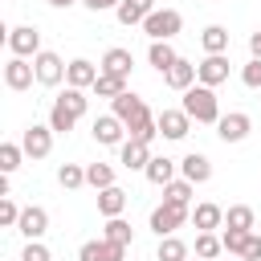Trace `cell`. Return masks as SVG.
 Returning a JSON list of instances; mask_svg holds the SVG:
<instances>
[{"mask_svg": "<svg viewBox=\"0 0 261 261\" xmlns=\"http://www.w3.org/2000/svg\"><path fill=\"white\" fill-rule=\"evenodd\" d=\"M200 45H204V53H228V29L224 24H208L200 33Z\"/></svg>", "mask_w": 261, "mask_h": 261, "instance_id": "cell-26", "label": "cell"}, {"mask_svg": "<svg viewBox=\"0 0 261 261\" xmlns=\"http://www.w3.org/2000/svg\"><path fill=\"white\" fill-rule=\"evenodd\" d=\"M147 61H151L159 73H167V69L179 61V53L171 49V41H151V49H147Z\"/></svg>", "mask_w": 261, "mask_h": 261, "instance_id": "cell-24", "label": "cell"}, {"mask_svg": "<svg viewBox=\"0 0 261 261\" xmlns=\"http://www.w3.org/2000/svg\"><path fill=\"white\" fill-rule=\"evenodd\" d=\"M57 184L69 188V192L82 188V184H86V167H77V163H61V167H57Z\"/></svg>", "mask_w": 261, "mask_h": 261, "instance_id": "cell-38", "label": "cell"}, {"mask_svg": "<svg viewBox=\"0 0 261 261\" xmlns=\"http://www.w3.org/2000/svg\"><path fill=\"white\" fill-rule=\"evenodd\" d=\"M102 237H106V241H114V245H130V241H135L130 224H126L122 216H106V228H102Z\"/></svg>", "mask_w": 261, "mask_h": 261, "instance_id": "cell-33", "label": "cell"}, {"mask_svg": "<svg viewBox=\"0 0 261 261\" xmlns=\"http://www.w3.org/2000/svg\"><path fill=\"white\" fill-rule=\"evenodd\" d=\"M33 65H37V82L41 86H61L65 82V65L69 61H61L57 53H49V49H41L37 57H33Z\"/></svg>", "mask_w": 261, "mask_h": 261, "instance_id": "cell-10", "label": "cell"}, {"mask_svg": "<svg viewBox=\"0 0 261 261\" xmlns=\"http://www.w3.org/2000/svg\"><path fill=\"white\" fill-rule=\"evenodd\" d=\"M73 122H77V114H73L69 106L53 102V110H49V126H53V135H69V130H73Z\"/></svg>", "mask_w": 261, "mask_h": 261, "instance_id": "cell-30", "label": "cell"}, {"mask_svg": "<svg viewBox=\"0 0 261 261\" xmlns=\"http://www.w3.org/2000/svg\"><path fill=\"white\" fill-rule=\"evenodd\" d=\"M16 220H20L16 200H12V196H0V224H4V228H16Z\"/></svg>", "mask_w": 261, "mask_h": 261, "instance_id": "cell-39", "label": "cell"}, {"mask_svg": "<svg viewBox=\"0 0 261 261\" xmlns=\"http://www.w3.org/2000/svg\"><path fill=\"white\" fill-rule=\"evenodd\" d=\"M20 147H24L29 159H45V155L53 151V126H49V122H45V126H41V122H29L24 135H20Z\"/></svg>", "mask_w": 261, "mask_h": 261, "instance_id": "cell-5", "label": "cell"}, {"mask_svg": "<svg viewBox=\"0 0 261 261\" xmlns=\"http://www.w3.org/2000/svg\"><path fill=\"white\" fill-rule=\"evenodd\" d=\"M16 232H20L24 241H41V237L49 232V212H45L41 204H29V208H20V220H16Z\"/></svg>", "mask_w": 261, "mask_h": 261, "instance_id": "cell-9", "label": "cell"}, {"mask_svg": "<svg viewBox=\"0 0 261 261\" xmlns=\"http://www.w3.org/2000/svg\"><path fill=\"white\" fill-rule=\"evenodd\" d=\"M98 73H102V65H94V61H86V57H73V61L65 65V86L90 90V86L98 82Z\"/></svg>", "mask_w": 261, "mask_h": 261, "instance_id": "cell-14", "label": "cell"}, {"mask_svg": "<svg viewBox=\"0 0 261 261\" xmlns=\"http://www.w3.org/2000/svg\"><path fill=\"white\" fill-rule=\"evenodd\" d=\"M8 49H12V57H37V53H41V33H37V24H16V29H8Z\"/></svg>", "mask_w": 261, "mask_h": 261, "instance_id": "cell-7", "label": "cell"}, {"mask_svg": "<svg viewBox=\"0 0 261 261\" xmlns=\"http://www.w3.org/2000/svg\"><path fill=\"white\" fill-rule=\"evenodd\" d=\"M196 82H204V86H224L228 82V53H204V61L196 65Z\"/></svg>", "mask_w": 261, "mask_h": 261, "instance_id": "cell-8", "label": "cell"}, {"mask_svg": "<svg viewBox=\"0 0 261 261\" xmlns=\"http://www.w3.org/2000/svg\"><path fill=\"white\" fill-rule=\"evenodd\" d=\"M249 130H253V118H249L245 110L220 114V122H216V135H220V143H241V139H249Z\"/></svg>", "mask_w": 261, "mask_h": 261, "instance_id": "cell-12", "label": "cell"}, {"mask_svg": "<svg viewBox=\"0 0 261 261\" xmlns=\"http://www.w3.org/2000/svg\"><path fill=\"white\" fill-rule=\"evenodd\" d=\"M118 163H122L126 171H147V163H151V143L126 139V143L118 147Z\"/></svg>", "mask_w": 261, "mask_h": 261, "instance_id": "cell-15", "label": "cell"}, {"mask_svg": "<svg viewBox=\"0 0 261 261\" xmlns=\"http://www.w3.org/2000/svg\"><path fill=\"white\" fill-rule=\"evenodd\" d=\"M241 261H245V257H241Z\"/></svg>", "mask_w": 261, "mask_h": 261, "instance_id": "cell-47", "label": "cell"}, {"mask_svg": "<svg viewBox=\"0 0 261 261\" xmlns=\"http://www.w3.org/2000/svg\"><path fill=\"white\" fill-rule=\"evenodd\" d=\"M192 220V208H179V204H159V208H151V232L155 237H171V232H179L184 224Z\"/></svg>", "mask_w": 261, "mask_h": 261, "instance_id": "cell-2", "label": "cell"}, {"mask_svg": "<svg viewBox=\"0 0 261 261\" xmlns=\"http://www.w3.org/2000/svg\"><path fill=\"white\" fill-rule=\"evenodd\" d=\"M241 257H245V261H261V237H257V232L249 237V245H245V253H241Z\"/></svg>", "mask_w": 261, "mask_h": 261, "instance_id": "cell-42", "label": "cell"}, {"mask_svg": "<svg viewBox=\"0 0 261 261\" xmlns=\"http://www.w3.org/2000/svg\"><path fill=\"white\" fill-rule=\"evenodd\" d=\"M126 257V245H114V241H86L77 249V261H122Z\"/></svg>", "mask_w": 261, "mask_h": 261, "instance_id": "cell-13", "label": "cell"}, {"mask_svg": "<svg viewBox=\"0 0 261 261\" xmlns=\"http://www.w3.org/2000/svg\"><path fill=\"white\" fill-rule=\"evenodd\" d=\"M45 4H53V8H69V4H77V0H45Z\"/></svg>", "mask_w": 261, "mask_h": 261, "instance_id": "cell-45", "label": "cell"}, {"mask_svg": "<svg viewBox=\"0 0 261 261\" xmlns=\"http://www.w3.org/2000/svg\"><path fill=\"white\" fill-rule=\"evenodd\" d=\"M126 135H130V139H139V143H155V135H159L155 114H151V110H147V114H139V118L126 126Z\"/></svg>", "mask_w": 261, "mask_h": 261, "instance_id": "cell-28", "label": "cell"}, {"mask_svg": "<svg viewBox=\"0 0 261 261\" xmlns=\"http://www.w3.org/2000/svg\"><path fill=\"white\" fill-rule=\"evenodd\" d=\"M188 245L171 232V237H159V249H155V261H188Z\"/></svg>", "mask_w": 261, "mask_h": 261, "instance_id": "cell-25", "label": "cell"}, {"mask_svg": "<svg viewBox=\"0 0 261 261\" xmlns=\"http://www.w3.org/2000/svg\"><path fill=\"white\" fill-rule=\"evenodd\" d=\"M179 171H184V179H192V184H208V179H212V159L200 155V151H188V155L179 159Z\"/></svg>", "mask_w": 261, "mask_h": 261, "instance_id": "cell-16", "label": "cell"}, {"mask_svg": "<svg viewBox=\"0 0 261 261\" xmlns=\"http://www.w3.org/2000/svg\"><path fill=\"white\" fill-rule=\"evenodd\" d=\"M192 224H196V232H216V228H224V208L220 204H196Z\"/></svg>", "mask_w": 261, "mask_h": 261, "instance_id": "cell-19", "label": "cell"}, {"mask_svg": "<svg viewBox=\"0 0 261 261\" xmlns=\"http://www.w3.org/2000/svg\"><path fill=\"white\" fill-rule=\"evenodd\" d=\"M20 159H24V147L20 143H0V171L4 175H12L20 167Z\"/></svg>", "mask_w": 261, "mask_h": 261, "instance_id": "cell-36", "label": "cell"}, {"mask_svg": "<svg viewBox=\"0 0 261 261\" xmlns=\"http://www.w3.org/2000/svg\"><path fill=\"white\" fill-rule=\"evenodd\" d=\"M249 237H253L249 228H228V224L220 228V245H224V253H237V257L245 253V245H249Z\"/></svg>", "mask_w": 261, "mask_h": 261, "instance_id": "cell-34", "label": "cell"}, {"mask_svg": "<svg viewBox=\"0 0 261 261\" xmlns=\"http://www.w3.org/2000/svg\"><path fill=\"white\" fill-rule=\"evenodd\" d=\"M155 122H159V135H163V139H175V143L188 139V130H192V114H188L184 106H179V110H159Z\"/></svg>", "mask_w": 261, "mask_h": 261, "instance_id": "cell-11", "label": "cell"}, {"mask_svg": "<svg viewBox=\"0 0 261 261\" xmlns=\"http://www.w3.org/2000/svg\"><path fill=\"white\" fill-rule=\"evenodd\" d=\"M102 69H106V73H118V77H130V69H135V57H130V49H122V45L106 49V57H102Z\"/></svg>", "mask_w": 261, "mask_h": 261, "instance_id": "cell-21", "label": "cell"}, {"mask_svg": "<svg viewBox=\"0 0 261 261\" xmlns=\"http://www.w3.org/2000/svg\"><path fill=\"white\" fill-rule=\"evenodd\" d=\"M179 29H184V16H179V8H155V12L143 20V33H147L151 41H171Z\"/></svg>", "mask_w": 261, "mask_h": 261, "instance_id": "cell-3", "label": "cell"}, {"mask_svg": "<svg viewBox=\"0 0 261 261\" xmlns=\"http://www.w3.org/2000/svg\"><path fill=\"white\" fill-rule=\"evenodd\" d=\"M86 184H90L94 192L110 188V184H114V167H110V163H86Z\"/></svg>", "mask_w": 261, "mask_h": 261, "instance_id": "cell-31", "label": "cell"}, {"mask_svg": "<svg viewBox=\"0 0 261 261\" xmlns=\"http://www.w3.org/2000/svg\"><path fill=\"white\" fill-rule=\"evenodd\" d=\"M224 224H228V228H249V232H253V228H257V216H253L249 204H232V208L224 212Z\"/></svg>", "mask_w": 261, "mask_h": 261, "instance_id": "cell-32", "label": "cell"}, {"mask_svg": "<svg viewBox=\"0 0 261 261\" xmlns=\"http://www.w3.org/2000/svg\"><path fill=\"white\" fill-rule=\"evenodd\" d=\"M110 106H114L110 114H118V118H122L126 126H130V122H135L139 114H147V102H143L139 94H130V90H122L118 98H110Z\"/></svg>", "mask_w": 261, "mask_h": 261, "instance_id": "cell-18", "label": "cell"}, {"mask_svg": "<svg viewBox=\"0 0 261 261\" xmlns=\"http://www.w3.org/2000/svg\"><path fill=\"white\" fill-rule=\"evenodd\" d=\"M57 102H61V106H69V110H73L77 118H82V114L90 110V98H86V90H77V86H65V90L57 94Z\"/></svg>", "mask_w": 261, "mask_h": 261, "instance_id": "cell-35", "label": "cell"}, {"mask_svg": "<svg viewBox=\"0 0 261 261\" xmlns=\"http://www.w3.org/2000/svg\"><path fill=\"white\" fill-rule=\"evenodd\" d=\"M82 4H86L90 12H114V8H118V0H82Z\"/></svg>", "mask_w": 261, "mask_h": 261, "instance_id": "cell-43", "label": "cell"}, {"mask_svg": "<svg viewBox=\"0 0 261 261\" xmlns=\"http://www.w3.org/2000/svg\"><path fill=\"white\" fill-rule=\"evenodd\" d=\"M98 212H102V216H122V212H126V192H122L118 184L102 188V192H98Z\"/></svg>", "mask_w": 261, "mask_h": 261, "instance_id": "cell-23", "label": "cell"}, {"mask_svg": "<svg viewBox=\"0 0 261 261\" xmlns=\"http://www.w3.org/2000/svg\"><path fill=\"white\" fill-rule=\"evenodd\" d=\"M33 82H37L33 57H8V65H4V86H8L12 94H20V90H29Z\"/></svg>", "mask_w": 261, "mask_h": 261, "instance_id": "cell-6", "label": "cell"}, {"mask_svg": "<svg viewBox=\"0 0 261 261\" xmlns=\"http://www.w3.org/2000/svg\"><path fill=\"white\" fill-rule=\"evenodd\" d=\"M192 179H171L167 188H163V200L167 204H179V208H192Z\"/></svg>", "mask_w": 261, "mask_h": 261, "instance_id": "cell-29", "label": "cell"}, {"mask_svg": "<svg viewBox=\"0 0 261 261\" xmlns=\"http://www.w3.org/2000/svg\"><path fill=\"white\" fill-rule=\"evenodd\" d=\"M20 261H53V257H49V249H45L41 241H29L24 253H20Z\"/></svg>", "mask_w": 261, "mask_h": 261, "instance_id": "cell-41", "label": "cell"}, {"mask_svg": "<svg viewBox=\"0 0 261 261\" xmlns=\"http://www.w3.org/2000/svg\"><path fill=\"white\" fill-rule=\"evenodd\" d=\"M184 110L192 114V122H220V102H216V90L212 86H204V82H196V86H188L184 90Z\"/></svg>", "mask_w": 261, "mask_h": 261, "instance_id": "cell-1", "label": "cell"}, {"mask_svg": "<svg viewBox=\"0 0 261 261\" xmlns=\"http://www.w3.org/2000/svg\"><path fill=\"white\" fill-rule=\"evenodd\" d=\"M126 82H130V77H118V73H106V69H102V73H98V82H94L90 90H94L98 98H118V94L126 90Z\"/></svg>", "mask_w": 261, "mask_h": 261, "instance_id": "cell-27", "label": "cell"}, {"mask_svg": "<svg viewBox=\"0 0 261 261\" xmlns=\"http://www.w3.org/2000/svg\"><path fill=\"white\" fill-rule=\"evenodd\" d=\"M163 82H167L171 90H179V94H184L188 86H196V65H192L188 57H179V61H175V65L163 73Z\"/></svg>", "mask_w": 261, "mask_h": 261, "instance_id": "cell-22", "label": "cell"}, {"mask_svg": "<svg viewBox=\"0 0 261 261\" xmlns=\"http://www.w3.org/2000/svg\"><path fill=\"white\" fill-rule=\"evenodd\" d=\"M241 82L249 90H261V57H249V65L241 69Z\"/></svg>", "mask_w": 261, "mask_h": 261, "instance_id": "cell-40", "label": "cell"}, {"mask_svg": "<svg viewBox=\"0 0 261 261\" xmlns=\"http://www.w3.org/2000/svg\"><path fill=\"white\" fill-rule=\"evenodd\" d=\"M130 135H126V122L118 114H98L94 118V143L98 147H122Z\"/></svg>", "mask_w": 261, "mask_h": 261, "instance_id": "cell-4", "label": "cell"}, {"mask_svg": "<svg viewBox=\"0 0 261 261\" xmlns=\"http://www.w3.org/2000/svg\"><path fill=\"white\" fill-rule=\"evenodd\" d=\"M188 261H204V257H188Z\"/></svg>", "mask_w": 261, "mask_h": 261, "instance_id": "cell-46", "label": "cell"}, {"mask_svg": "<svg viewBox=\"0 0 261 261\" xmlns=\"http://www.w3.org/2000/svg\"><path fill=\"white\" fill-rule=\"evenodd\" d=\"M155 12V0H118V8H114V16H118V24H143L147 16Z\"/></svg>", "mask_w": 261, "mask_h": 261, "instance_id": "cell-17", "label": "cell"}, {"mask_svg": "<svg viewBox=\"0 0 261 261\" xmlns=\"http://www.w3.org/2000/svg\"><path fill=\"white\" fill-rule=\"evenodd\" d=\"M175 167H179L175 159H167V155H151V163H147V171H143V175H147V184L167 188V184L175 179Z\"/></svg>", "mask_w": 261, "mask_h": 261, "instance_id": "cell-20", "label": "cell"}, {"mask_svg": "<svg viewBox=\"0 0 261 261\" xmlns=\"http://www.w3.org/2000/svg\"><path fill=\"white\" fill-rule=\"evenodd\" d=\"M249 53H253V57H261V29H253V33H249Z\"/></svg>", "mask_w": 261, "mask_h": 261, "instance_id": "cell-44", "label": "cell"}, {"mask_svg": "<svg viewBox=\"0 0 261 261\" xmlns=\"http://www.w3.org/2000/svg\"><path fill=\"white\" fill-rule=\"evenodd\" d=\"M220 253H224V245H220L216 232H196V257L212 261V257H220Z\"/></svg>", "mask_w": 261, "mask_h": 261, "instance_id": "cell-37", "label": "cell"}]
</instances>
